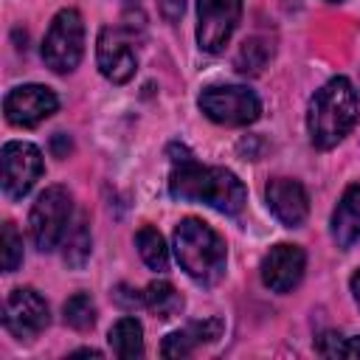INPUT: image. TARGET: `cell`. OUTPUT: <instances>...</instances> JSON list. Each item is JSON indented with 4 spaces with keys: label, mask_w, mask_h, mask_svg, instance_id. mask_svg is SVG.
<instances>
[{
    "label": "cell",
    "mask_w": 360,
    "mask_h": 360,
    "mask_svg": "<svg viewBox=\"0 0 360 360\" xmlns=\"http://www.w3.org/2000/svg\"><path fill=\"white\" fill-rule=\"evenodd\" d=\"M135 245H138V253H141V259L146 262L149 270L163 273L169 267V248H166V242H163V236H160L158 228L143 225L135 233Z\"/></svg>",
    "instance_id": "ac0fdd59"
},
{
    "label": "cell",
    "mask_w": 360,
    "mask_h": 360,
    "mask_svg": "<svg viewBox=\"0 0 360 360\" xmlns=\"http://www.w3.org/2000/svg\"><path fill=\"white\" fill-rule=\"evenodd\" d=\"M332 239L340 250H349L360 239V186H349L332 214Z\"/></svg>",
    "instance_id": "5bb4252c"
},
{
    "label": "cell",
    "mask_w": 360,
    "mask_h": 360,
    "mask_svg": "<svg viewBox=\"0 0 360 360\" xmlns=\"http://www.w3.org/2000/svg\"><path fill=\"white\" fill-rule=\"evenodd\" d=\"M329 3H340V0H329Z\"/></svg>",
    "instance_id": "f546056e"
},
{
    "label": "cell",
    "mask_w": 360,
    "mask_h": 360,
    "mask_svg": "<svg viewBox=\"0 0 360 360\" xmlns=\"http://www.w3.org/2000/svg\"><path fill=\"white\" fill-rule=\"evenodd\" d=\"M158 8H160L166 22H177L186 11V0H158Z\"/></svg>",
    "instance_id": "484cf974"
},
{
    "label": "cell",
    "mask_w": 360,
    "mask_h": 360,
    "mask_svg": "<svg viewBox=\"0 0 360 360\" xmlns=\"http://www.w3.org/2000/svg\"><path fill=\"white\" fill-rule=\"evenodd\" d=\"M174 256L194 281H200L202 287H211L225 273L228 250L222 236L208 222L197 217H186L174 228Z\"/></svg>",
    "instance_id": "3957f363"
},
{
    "label": "cell",
    "mask_w": 360,
    "mask_h": 360,
    "mask_svg": "<svg viewBox=\"0 0 360 360\" xmlns=\"http://www.w3.org/2000/svg\"><path fill=\"white\" fill-rule=\"evenodd\" d=\"M84 53V22L76 8H62L42 39V62L53 73H70Z\"/></svg>",
    "instance_id": "5b68a950"
},
{
    "label": "cell",
    "mask_w": 360,
    "mask_h": 360,
    "mask_svg": "<svg viewBox=\"0 0 360 360\" xmlns=\"http://www.w3.org/2000/svg\"><path fill=\"white\" fill-rule=\"evenodd\" d=\"M264 197H267V208L273 211V217L284 228H301L307 222L309 197H307V188L298 180L273 177L267 183V188H264Z\"/></svg>",
    "instance_id": "4fadbf2b"
},
{
    "label": "cell",
    "mask_w": 360,
    "mask_h": 360,
    "mask_svg": "<svg viewBox=\"0 0 360 360\" xmlns=\"http://www.w3.org/2000/svg\"><path fill=\"white\" fill-rule=\"evenodd\" d=\"M194 346H197V338H194L191 329L186 326V329L172 332V335L163 338V343H160V354H163V357H188V354L194 352Z\"/></svg>",
    "instance_id": "603a6c76"
},
{
    "label": "cell",
    "mask_w": 360,
    "mask_h": 360,
    "mask_svg": "<svg viewBox=\"0 0 360 360\" xmlns=\"http://www.w3.org/2000/svg\"><path fill=\"white\" fill-rule=\"evenodd\" d=\"M70 214H73V200H70L68 188L48 186L37 197V202L31 205V214H28V231H31L34 248L42 253H51L65 239Z\"/></svg>",
    "instance_id": "277c9868"
},
{
    "label": "cell",
    "mask_w": 360,
    "mask_h": 360,
    "mask_svg": "<svg viewBox=\"0 0 360 360\" xmlns=\"http://www.w3.org/2000/svg\"><path fill=\"white\" fill-rule=\"evenodd\" d=\"M90 242H93V239H90V228H87V217L79 214V217L68 225L65 239H62V245H65V250H62L65 264L73 267V270H82L84 262L90 259Z\"/></svg>",
    "instance_id": "2e32d148"
},
{
    "label": "cell",
    "mask_w": 360,
    "mask_h": 360,
    "mask_svg": "<svg viewBox=\"0 0 360 360\" xmlns=\"http://www.w3.org/2000/svg\"><path fill=\"white\" fill-rule=\"evenodd\" d=\"M352 292H354V301H357V307H360V270L352 276Z\"/></svg>",
    "instance_id": "83f0119b"
},
{
    "label": "cell",
    "mask_w": 360,
    "mask_h": 360,
    "mask_svg": "<svg viewBox=\"0 0 360 360\" xmlns=\"http://www.w3.org/2000/svg\"><path fill=\"white\" fill-rule=\"evenodd\" d=\"M315 352L321 357H360V338H349L340 332H323L315 340Z\"/></svg>",
    "instance_id": "44dd1931"
},
{
    "label": "cell",
    "mask_w": 360,
    "mask_h": 360,
    "mask_svg": "<svg viewBox=\"0 0 360 360\" xmlns=\"http://www.w3.org/2000/svg\"><path fill=\"white\" fill-rule=\"evenodd\" d=\"M76 354H90V357H101V352H96V349H79Z\"/></svg>",
    "instance_id": "f1b7e54d"
},
{
    "label": "cell",
    "mask_w": 360,
    "mask_h": 360,
    "mask_svg": "<svg viewBox=\"0 0 360 360\" xmlns=\"http://www.w3.org/2000/svg\"><path fill=\"white\" fill-rule=\"evenodd\" d=\"M62 315H65V323L73 326L76 332H87L96 326V304L87 292H76L65 301L62 307Z\"/></svg>",
    "instance_id": "ffe728a7"
},
{
    "label": "cell",
    "mask_w": 360,
    "mask_h": 360,
    "mask_svg": "<svg viewBox=\"0 0 360 360\" xmlns=\"http://www.w3.org/2000/svg\"><path fill=\"white\" fill-rule=\"evenodd\" d=\"M3 160V194L11 200L25 197L42 174V152L28 141H8L0 152Z\"/></svg>",
    "instance_id": "9c48e42d"
},
{
    "label": "cell",
    "mask_w": 360,
    "mask_h": 360,
    "mask_svg": "<svg viewBox=\"0 0 360 360\" xmlns=\"http://www.w3.org/2000/svg\"><path fill=\"white\" fill-rule=\"evenodd\" d=\"M169 194L180 202H205L225 217H236L248 202V191L231 169L202 166L188 155L186 146L183 158H172Z\"/></svg>",
    "instance_id": "6da1fadb"
},
{
    "label": "cell",
    "mask_w": 360,
    "mask_h": 360,
    "mask_svg": "<svg viewBox=\"0 0 360 360\" xmlns=\"http://www.w3.org/2000/svg\"><path fill=\"white\" fill-rule=\"evenodd\" d=\"M270 59V45L262 39V37H250L239 45V53L233 59V68L242 73V76H256L262 73V68L267 65Z\"/></svg>",
    "instance_id": "d6986e66"
},
{
    "label": "cell",
    "mask_w": 360,
    "mask_h": 360,
    "mask_svg": "<svg viewBox=\"0 0 360 360\" xmlns=\"http://www.w3.org/2000/svg\"><path fill=\"white\" fill-rule=\"evenodd\" d=\"M188 329L197 338V343H211V340H217L222 335V321L219 318H205V321L188 323Z\"/></svg>",
    "instance_id": "cb8c5ba5"
},
{
    "label": "cell",
    "mask_w": 360,
    "mask_h": 360,
    "mask_svg": "<svg viewBox=\"0 0 360 360\" xmlns=\"http://www.w3.org/2000/svg\"><path fill=\"white\" fill-rule=\"evenodd\" d=\"M143 298H146V309L155 312L160 321H169L183 309V295L169 281H152L143 290Z\"/></svg>",
    "instance_id": "e0dca14e"
},
{
    "label": "cell",
    "mask_w": 360,
    "mask_h": 360,
    "mask_svg": "<svg viewBox=\"0 0 360 360\" xmlns=\"http://www.w3.org/2000/svg\"><path fill=\"white\" fill-rule=\"evenodd\" d=\"M200 110L217 121V124H225V127H245V124H253L262 112V101L259 96L250 90V87H242V84H214V87H205L197 98Z\"/></svg>",
    "instance_id": "8992f818"
},
{
    "label": "cell",
    "mask_w": 360,
    "mask_h": 360,
    "mask_svg": "<svg viewBox=\"0 0 360 360\" xmlns=\"http://www.w3.org/2000/svg\"><path fill=\"white\" fill-rule=\"evenodd\" d=\"M112 301H115L121 309H138V307H146L143 292H138V290H132V287H127V284H118V287L112 290Z\"/></svg>",
    "instance_id": "d4e9b609"
},
{
    "label": "cell",
    "mask_w": 360,
    "mask_h": 360,
    "mask_svg": "<svg viewBox=\"0 0 360 360\" xmlns=\"http://www.w3.org/2000/svg\"><path fill=\"white\" fill-rule=\"evenodd\" d=\"M242 17V0H197V45L205 53H219Z\"/></svg>",
    "instance_id": "52a82bcc"
},
{
    "label": "cell",
    "mask_w": 360,
    "mask_h": 360,
    "mask_svg": "<svg viewBox=\"0 0 360 360\" xmlns=\"http://www.w3.org/2000/svg\"><path fill=\"white\" fill-rule=\"evenodd\" d=\"M48 304L45 298L31 287H17L8 292L3 304V326L17 340H34L48 326Z\"/></svg>",
    "instance_id": "ba28073f"
},
{
    "label": "cell",
    "mask_w": 360,
    "mask_h": 360,
    "mask_svg": "<svg viewBox=\"0 0 360 360\" xmlns=\"http://www.w3.org/2000/svg\"><path fill=\"white\" fill-rule=\"evenodd\" d=\"M3 270L14 273L22 264V236L17 233L14 222H3Z\"/></svg>",
    "instance_id": "7402d4cb"
},
{
    "label": "cell",
    "mask_w": 360,
    "mask_h": 360,
    "mask_svg": "<svg viewBox=\"0 0 360 360\" xmlns=\"http://www.w3.org/2000/svg\"><path fill=\"white\" fill-rule=\"evenodd\" d=\"M357 90L346 76L329 79L307 107V132L315 149L338 146L357 124Z\"/></svg>",
    "instance_id": "7a4b0ae2"
},
{
    "label": "cell",
    "mask_w": 360,
    "mask_h": 360,
    "mask_svg": "<svg viewBox=\"0 0 360 360\" xmlns=\"http://www.w3.org/2000/svg\"><path fill=\"white\" fill-rule=\"evenodd\" d=\"M51 152H53L56 158H68V152H70V138H68L65 132H56V135L51 138Z\"/></svg>",
    "instance_id": "4316f807"
},
{
    "label": "cell",
    "mask_w": 360,
    "mask_h": 360,
    "mask_svg": "<svg viewBox=\"0 0 360 360\" xmlns=\"http://www.w3.org/2000/svg\"><path fill=\"white\" fill-rule=\"evenodd\" d=\"M56 107H59V98L45 84H20L8 90L3 98V112L14 127H37L45 118H51Z\"/></svg>",
    "instance_id": "8fae6325"
},
{
    "label": "cell",
    "mask_w": 360,
    "mask_h": 360,
    "mask_svg": "<svg viewBox=\"0 0 360 360\" xmlns=\"http://www.w3.org/2000/svg\"><path fill=\"white\" fill-rule=\"evenodd\" d=\"M307 270V253L298 245H276L262 259V281L273 292H290L301 284Z\"/></svg>",
    "instance_id": "7c38bea8"
},
{
    "label": "cell",
    "mask_w": 360,
    "mask_h": 360,
    "mask_svg": "<svg viewBox=\"0 0 360 360\" xmlns=\"http://www.w3.org/2000/svg\"><path fill=\"white\" fill-rule=\"evenodd\" d=\"M96 59H98V70L104 79H110L112 84H124L135 76L138 68V56L132 48V34L124 25H107L98 34L96 42Z\"/></svg>",
    "instance_id": "30bf717a"
},
{
    "label": "cell",
    "mask_w": 360,
    "mask_h": 360,
    "mask_svg": "<svg viewBox=\"0 0 360 360\" xmlns=\"http://www.w3.org/2000/svg\"><path fill=\"white\" fill-rule=\"evenodd\" d=\"M107 343L115 357L121 360H135L143 354V326L135 318H118L107 335Z\"/></svg>",
    "instance_id": "9a60e30c"
}]
</instances>
